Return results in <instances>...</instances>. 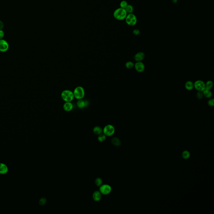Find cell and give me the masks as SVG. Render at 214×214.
Listing matches in <instances>:
<instances>
[{"label":"cell","mask_w":214,"mask_h":214,"mask_svg":"<svg viewBox=\"0 0 214 214\" xmlns=\"http://www.w3.org/2000/svg\"><path fill=\"white\" fill-rule=\"evenodd\" d=\"M61 95L62 99L65 102H71L74 98L73 92L68 89L63 91Z\"/></svg>","instance_id":"2"},{"label":"cell","mask_w":214,"mask_h":214,"mask_svg":"<svg viewBox=\"0 0 214 214\" xmlns=\"http://www.w3.org/2000/svg\"><path fill=\"white\" fill-rule=\"evenodd\" d=\"M4 27V23L2 21L0 20V30H2Z\"/></svg>","instance_id":"31"},{"label":"cell","mask_w":214,"mask_h":214,"mask_svg":"<svg viewBox=\"0 0 214 214\" xmlns=\"http://www.w3.org/2000/svg\"><path fill=\"white\" fill-rule=\"evenodd\" d=\"M106 136L104 134H100L98 137V140L100 142H103L106 140Z\"/></svg>","instance_id":"23"},{"label":"cell","mask_w":214,"mask_h":214,"mask_svg":"<svg viewBox=\"0 0 214 214\" xmlns=\"http://www.w3.org/2000/svg\"><path fill=\"white\" fill-rule=\"evenodd\" d=\"M196 98H197L198 99H202L203 97V94L202 92V91H198V92H197L196 93Z\"/></svg>","instance_id":"26"},{"label":"cell","mask_w":214,"mask_h":214,"mask_svg":"<svg viewBox=\"0 0 214 214\" xmlns=\"http://www.w3.org/2000/svg\"><path fill=\"white\" fill-rule=\"evenodd\" d=\"M194 88L198 91L202 92L205 89V82L202 80H197L194 84Z\"/></svg>","instance_id":"6"},{"label":"cell","mask_w":214,"mask_h":214,"mask_svg":"<svg viewBox=\"0 0 214 214\" xmlns=\"http://www.w3.org/2000/svg\"><path fill=\"white\" fill-rule=\"evenodd\" d=\"M92 198L96 202H98L101 199V193L100 191H95L92 195Z\"/></svg>","instance_id":"13"},{"label":"cell","mask_w":214,"mask_h":214,"mask_svg":"<svg viewBox=\"0 0 214 214\" xmlns=\"http://www.w3.org/2000/svg\"><path fill=\"white\" fill-rule=\"evenodd\" d=\"M63 107L65 111L70 112L72 110L73 108V105L71 103V102H65L63 105Z\"/></svg>","instance_id":"11"},{"label":"cell","mask_w":214,"mask_h":214,"mask_svg":"<svg viewBox=\"0 0 214 214\" xmlns=\"http://www.w3.org/2000/svg\"><path fill=\"white\" fill-rule=\"evenodd\" d=\"M4 36V32L2 30H0V40L3 39Z\"/></svg>","instance_id":"30"},{"label":"cell","mask_w":214,"mask_h":214,"mask_svg":"<svg viewBox=\"0 0 214 214\" xmlns=\"http://www.w3.org/2000/svg\"><path fill=\"white\" fill-rule=\"evenodd\" d=\"M127 14H132L133 11V7L131 5H128L125 9Z\"/></svg>","instance_id":"19"},{"label":"cell","mask_w":214,"mask_h":214,"mask_svg":"<svg viewBox=\"0 0 214 214\" xmlns=\"http://www.w3.org/2000/svg\"><path fill=\"white\" fill-rule=\"evenodd\" d=\"M93 130L94 133L97 135L100 134L103 132V129L100 126H95Z\"/></svg>","instance_id":"18"},{"label":"cell","mask_w":214,"mask_h":214,"mask_svg":"<svg viewBox=\"0 0 214 214\" xmlns=\"http://www.w3.org/2000/svg\"><path fill=\"white\" fill-rule=\"evenodd\" d=\"M133 34L135 35H138L140 34V32L139 29H135L134 30H133Z\"/></svg>","instance_id":"29"},{"label":"cell","mask_w":214,"mask_h":214,"mask_svg":"<svg viewBox=\"0 0 214 214\" xmlns=\"http://www.w3.org/2000/svg\"><path fill=\"white\" fill-rule=\"evenodd\" d=\"M74 98L77 100L83 99L85 95V90L81 86H78L74 89L73 91Z\"/></svg>","instance_id":"3"},{"label":"cell","mask_w":214,"mask_h":214,"mask_svg":"<svg viewBox=\"0 0 214 214\" xmlns=\"http://www.w3.org/2000/svg\"><path fill=\"white\" fill-rule=\"evenodd\" d=\"M88 105V102L87 100H85L83 99L78 100L77 103V106L79 108H83Z\"/></svg>","instance_id":"10"},{"label":"cell","mask_w":214,"mask_h":214,"mask_svg":"<svg viewBox=\"0 0 214 214\" xmlns=\"http://www.w3.org/2000/svg\"><path fill=\"white\" fill-rule=\"evenodd\" d=\"M128 2L125 1V0H122V1H121L120 4V8H124V9H125V8L127 7V6H128Z\"/></svg>","instance_id":"22"},{"label":"cell","mask_w":214,"mask_h":214,"mask_svg":"<svg viewBox=\"0 0 214 214\" xmlns=\"http://www.w3.org/2000/svg\"><path fill=\"white\" fill-rule=\"evenodd\" d=\"M111 142H112V143L113 145L117 146H120L121 145V141L118 138H113L111 140Z\"/></svg>","instance_id":"17"},{"label":"cell","mask_w":214,"mask_h":214,"mask_svg":"<svg viewBox=\"0 0 214 214\" xmlns=\"http://www.w3.org/2000/svg\"><path fill=\"white\" fill-rule=\"evenodd\" d=\"M185 87L186 89L188 90H191L193 89L194 85L192 81H188L186 82Z\"/></svg>","instance_id":"15"},{"label":"cell","mask_w":214,"mask_h":214,"mask_svg":"<svg viewBox=\"0 0 214 214\" xmlns=\"http://www.w3.org/2000/svg\"><path fill=\"white\" fill-rule=\"evenodd\" d=\"M127 14L125 9L120 7L115 10L113 15L114 18L117 20L122 21L126 18Z\"/></svg>","instance_id":"1"},{"label":"cell","mask_w":214,"mask_h":214,"mask_svg":"<svg viewBox=\"0 0 214 214\" xmlns=\"http://www.w3.org/2000/svg\"><path fill=\"white\" fill-rule=\"evenodd\" d=\"M208 105L209 106H211V107H213L214 106V100L213 99H210L208 100V101L207 102Z\"/></svg>","instance_id":"28"},{"label":"cell","mask_w":214,"mask_h":214,"mask_svg":"<svg viewBox=\"0 0 214 214\" xmlns=\"http://www.w3.org/2000/svg\"><path fill=\"white\" fill-rule=\"evenodd\" d=\"M103 183V181L100 178H97L95 180V184L97 186H100Z\"/></svg>","instance_id":"25"},{"label":"cell","mask_w":214,"mask_h":214,"mask_svg":"<svg viewBox=\"0 0 214 214\" xmlns=\"http://www.w3.org/2000/svg\"><path fill=\"white\" fill-rule=\"evenodd\" d=\"M202 93H203V96H205L207 98H210L211 97L212 95H213L212 92L210 90V89H204L202 91Z\"/></svg>","instance_id":"16"},{"label":"cell","mask_w":214,"mask_h":214,"mask_svg":"<svg viewBox=\"0 0 214 214\" xmlns=\"http://www.w3.org/2000/svg\"><path fill=\"white\" fill-rule=\"evenodd\" d=\"M135 68L136 70L139 72H142L145 69L144 64L141 62H137L135 64Z\"/></svg>","instance_id":"9"},{"label":"cell","mask_w":214,"mask_h":214,"mask_svg":"<svg viewBox=\"0 0 214 214\" xmlns=\"http://www.w3.org/2000/svg\"><path fill=\"white\" fill-rule=\"evenodd\" d=\"M145 54L143 52H139L135 55V60L137 62H141L145 58Z\"/></svg>","instance_id":"12"},{"label":"cell","mask_w":214,"mask_h":214,"mask_svg":"<svg viewBox=\"0 0 214 214\" xmlns=\"http://www.w3.org/2000/svg\"><path fill=\"white\" fill-rule=\"evenodd\" d=\"M115 131V128L113 125H107L103 129V134L106 136H112Z\"/></svg>","instance_id":"5"},{"label":"cell","mask_w":214,"mask_h":214,"mask_svg":"<svg viewBox=\"0 0 214 214\" xmlns=\"http://www.w3.org/2000/svg\"><path fill=\"white\" fill-rule=\"evenodd\" d=\"M8 171V168L7 166L4 163H0V174H5Z\"/></svg>","instance_id":"14"},{"label":"cell","mask_w":214,"mask_h":214,"mask_svg":"<svg viewBox=\"0 0 214 214\" xmlns=\"http://www.w3.org/2000/svg\"><path fill=\"white\" fill-rule=\"evenodd\" d=\"M125 19L127 24L130 26H134L137 23V18L133 13L127 14Z\"/></svg>","instance_id":"4"},{"label":"cell","mask_w":214,"mask_h":214,"mask_svg":"<svg viewBox=\"0 0 214 214\" xmlns=\"http://www.w3.org/2000/svg\"><path fill=\"white\" fill-rule=\"evenodd\" d=\"M134 66V63L133 62H130V61L127 62L125 64V67L128 69H131Z\"/></svg>","instance_id":"24"},{"label":"cell","mask_w":214,"mask_h":214,"mask_svg":"<svg viewBox=\"0 0 214 214\" xmlns=\"http://www.w3.org/2000/svg\"><path fill=\"white\" fill-rule=\"evenodd\" d=\"M189 156H190V153L187 151H184L182 154V157L184 159H187L189 158Z\"/></svg>","instance_id":"21"},{"label":"cell","mask_w":214,"mask_h":214,"mask_svg":"<svg viewBox=\"0 0 214 214\" xmlns=\"http://www.w3.org/2000/svg\"><path fill=\"white\" fill-rule=\"evenodd\" d=\"M111 187L108 184H104L100 186V192L103 195H107L111 192Z\"/></svg>","instance_id":"7"},{"label":"cell","mask_w":214,"mask_h":214,"mask_svg":"<svg viewBox=\"0 0 214 214\" xmlns=\"http://www.w3.org/2000/svg\"><path fill=\"white\" fill-rule=\"evenodd\" d=\"M205 89H211L212 88L213 85V82L210 81V80L207 81L206 83H205Z\"/></svg>","instance_id":"20"},{"label":"cell","mask_w":214,"mask_h":214,"mask_svg":"<svg viewBox=\"0 0 214 214\" xmlns=\"http://www.w3.org/2000/svg\"><path fill=\"white\" fill-rule=\"evenodd\" d=\"M177 1H178V0H172L173 3H177Z\"/></svg>","instance_id":"32"},{"label":"cell","mask_w":214,"mask_h":214,"mask_svg":"<svg viewBox=\"0 0 214 214\" xmlns=\"http://www.w3.org/2000/svg\"><path fill=\"white\" fill-rule=\"evenodd\" d=\"M9 49V44L6 40L3 39L0 40V52H6Z\"/></svg>","instance_id":"8"},{"label":"cell","mask_w":214,"mask_h":214,"mask_svg":"<svg viewBox=\"0 0 214 214\" xmlns=\"http://www.w3.org/2000/svg\"><path fill=\"white\" fill-rule=\"evenodd\" d=\"M46 202H47V199L45 198H42L40 199V200L39 201V203L40 205H43L45 204Z\"/></svg>","instance_id":"27"}]
</instances>
